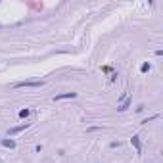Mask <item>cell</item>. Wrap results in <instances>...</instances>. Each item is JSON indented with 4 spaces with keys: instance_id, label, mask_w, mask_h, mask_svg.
<instances>
[{
    "instance_id": "1",
    "label": "cell",
    "mask_w": 163,
    "mask_h": 163,
    "mask_svg": "<svg viewBox=\"0 0 163 163\" xmlns=\"http://www.w3.org/2000/svg\"><path fill=\"white\" fill-rule=\"evenodd\" d=\"M40 88V86H44V81H19V83H15V88Z\"/></svg>"
},
{
    "instance_id": "2",
    "label": "cell",
    "mask_w": 163,
    "mask_h": 163,
    "mask_svg": "<svg viewBox=\"0 0 163 163\" xmlns=\"http://www.w3.org/2000/svg\"><path fill=\"white\" fill-rule=\"evenodd\" d=\"M31 127V123H21V125H17V127H12L8 130V134L10 136H15V134H19V133H23L25 129H29Z\"/></svg>"
},
{
    "instance_id": "3",
    "label": "cell",
    "mask_w": 163,
    "mask_h": 163,
    "mask_svg": "<svg viewBox=\"0 0 163 163\" xmlns=\"http://www.w3.org/2000/svg\"><path fill=\"white\" fill-rule=\"evenodd\" d=\"M130 104H133V96H127V98H125L123 102L117 106V111H127V109L130 108Z\"/></svg>"
},
{
    "instance_id": "4",
    "label": "cell",
    "mask_w": 163,
    "mask_h": 163,
    "mask_svg": "<svg viewBox=\"0 0 163 163\" xmlns=\"http://www.w3.org/2000/svg\"><path fill=\"white\" fill-rule=\"evenodd\" d=\"M69 98H77V92H64V94H56L54 102H60V100H69Z\"/></svg>"
},
{
    "instance_id": "5",
    "label": "cell",
    "mask_w": 163,
    "mask_h": 163,
    "mask_svg": "<svg viewBox=\"0 0 163 163\" xmlns=\"http://www.w3.org/2000/svg\"><path fill=\"white\" fill-rule=\"evenodd\" d=\"M130 144H133L134 146V150L136 152H138V154H140V152H142V142H140V136H133V138H130Z\"/></svg>"
},
{
    "instance_id": "6",
    "label": "cell",
    "mask_w": 163,
    "mask_h": 163,
    "mask_svg": "<svg viewBox=\"0 0 163 163\" xmlns=\"http://www.w3.org/2000/svg\"><path fill=\"white\" fill-rule=\"evenodd\" d=\"M0 144L4 146V148H10V150H14L15 148V140H12V138H4Z\"/></svg>"
},
{
    "instance_id": "7",
    "label": "cell",
    "mask_w": 163,
    "mask_h": 163,
    "mask_svg": "<svg viewBox=\"0 0 163 163\" xmlns=\"http://www.w3.org/2000/svg\"><path fill=\"white\" fill-rule=\"evenodd\" d=\"M161 117V115L159 113H154V115H150V117L148 119H144V121H142V125H146V123H150V121H155V119H159Z\"/></svg>"
},
{
    "instance_id": "8",
    "label": "cell",
    "mask_w": 163,
    "mask_h": 163,
    "mask_svg": "<svg viewBox=\"0 0 163 163\" xmlns=\"http://www.w3.org/2000/svg\"><path fill=\"white\" fill-rule=\"evenodd\" d=\"M150 69H152V65L148 64V61H146V64H142V65H140V71H142V73H148Z\"/></svg>"
},
{
    "instance_id": "9",
    "label": "cell",
    "mask_w": 163,
    "mask_h": 163,
    "mask_svg": "<svg viewBox=\"0 0 163 163\" xmlns=\"http://www.w3.org/2000/svg\"><path fill=\"white\" fill-rule=\"evenodd\" d=\"M29 113H31L29 109H21V111H19V117H21V119H27V117H29Z\"/></svg>"
},
{
    "instance_id": "10",
    "label": "cell",
    "mask_w": 163,
    "mask_h": 163,
    "mask_svg": "<svg viewBox=\"0 0 163 163\" xmlns=\"http://www.w3.org/2000/svg\"><path fill=\"white\" fill-rule=\"evenodd\" d=\"M121 146V142H111V144H109V148H119Z\"/></svg>"
}]
</instances>
